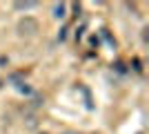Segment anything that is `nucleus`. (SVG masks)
<instances>
[{"label":"nucleus","mask_w":149,"mask_h":134,"mask_svg":"<svg viewBox=\"0 0 149 134\" xmlns=\"http://www.w3.org/2000/svg\"><path fill=\"white\" fill-rule=\"evenodd\" d=\"M0 87H2V78H0Z\"/></svg>","instance_id":"nucleus-4"},{"label":"nucleus","mask_w":149,"mask_h":134,"mask_svg":"<svg viewBox=\"0 0 149 134\" xmlns=\"http://www.w3.org/2000/svg\"><path fill=\"white\" fill-rule=\"evenodd\" d=\"M16 9H31V7H36V2L33 0H27V2H16Z\"/></svg>","instance_id":"nucleus-2"},{"label":"nucleus","mask_w":149,"mask_h":134,"mask_svg":"<svg viewBox=\"0 0 149 134\" xmlns=\"http://www.w3.org/2000/svg\"><path fill=\"white\" fill-rule=\"evenodd\" d=\"M40 25H38L36 18H31V16H25V18L18 20V27H16V32H18L20 38H31V36H36Z\"/></svg>","instance_id":"nucleus-1"},{"label":"nucleus","mask_w":149,"mask_h":134,"mask_svg":"<svg viewBox=\"0 0 149 134\" xmlns=\"http://www.w3.org/2000/svg\"><path fill=\"white\" fill-rule=\"evenodd\" d=\"M54 16H56V18H62V16H65V5H62V2L54 7Z\"/></svg>","instance_id":"nucleus-3"}]
</instances>
